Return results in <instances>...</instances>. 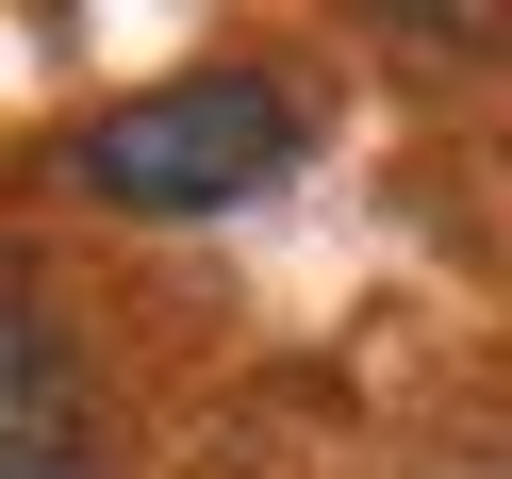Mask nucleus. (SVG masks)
Masks as SVG:
<instances>
[{"label":"nucleus","mask_w":512,"mask_h":479,"mask_svg":"<svg viewBox=\"0 0 512 479\" xmlns=\"http://www.w3.org/2000/svg\"><path fill=\"white\" fill-rule=\"evenodd\" d=\"M298 149H314L298 83H265V67H182V83L100 100V116L67 133V166H83V199H116V215H232V199H265Z\"/></svg>","instance_id":"1"},{"label":"nucleus","mask_w":512,"mask_h":479,"mask_svg":"<svg viewBox=\"0 0 512 479\" xmlns=\"http://www.w3.org/2000/svg\"><path fill=\"white\" fill-rule=\"evenodd\" d=\"M17 479H67V446H83V397H67V331H50L34 298H17Z\"/></svg>","instance_id":"2"}]
</instances>
